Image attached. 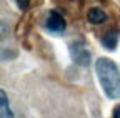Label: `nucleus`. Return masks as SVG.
Listing matches in <instances>:
<instances>
[{
	"label": "nucleus",
	"mask_w": 120,
	"mask_h": 118,
	"mask_svg": "<svg viewBox=\"0 0 120 118\" xmlns=\"http://www.w3.org/2000/svg\"><path fill=\"white\" fill-rule=\"evenodd\" d=\"M95 72L98 82L102 85V90L109 98H120V72L110 58H98L95 62Z\"/></svg>",
	"instance_id": "nucleus-1"
},
{
	"label": "nucleus",
	"mask_w": 120,
	"mask_h": 118,
	"mask_svg": "<svg viewBox=\"0 0 120 118\" xmlns=\"http://www.w3.org/2000/svg\"><path fill=\"white\" fill-rule=\"evenodd\" d=\"M70 55H72V60L80 65V67H87L90 62V52L87 48V43L83 40H77L70 45Z\"/></svg>",
	"instance_id": "nucleus-2"
},
{
	"label": "nucleus",
	"mask_w": 120,
	"mask_h": 118,
	"mask_svg": "<svg viewBox=\"0 0 120 118\" xmlns=\"http://www.w3.org/2000/svg\"><path fill=\"white\" fill-rule=\"evenodd\" d=\"M65 18L60 12L57 10H49L47 17H45V28L52 33H64L65 32Z\"/></svg>",
	"instance_id": "nucleus-3"
},
{
	"label": "nucleus",
	"mask_w": 120,
	"mask_h": 118,
	"mask_svg": "<svg viewBox=\"0 0 120 118\" xmlns=\"http://www.w3.org/2000/svg\"><path fill=\"white\" fill-rule=\"evenodd\" d=\"M118 38H120V32L118 30H109L107 33L102 35V45L107 50H115L118 45Z\"/></svg>",
	"instance_id": "nucleus-4"
},
{
	"label": "nucleus",
	"mask_w": 120,
	"mask_h": 118,
	"mask_svg": "<svg viewBox=\"0 0 120 118\" xmlns=\"http://www.w3.org/2000/svg\"><path fill=\"white\" fill-rule=\"evenodd\" d=\"M87 20L90 23H94V25H98V23L107 20V13H105L102 8H98V7H92L87 12Z\"/></svg>",
	"instance_id": "nucleus-5"
},
{
	"label": "nucleus",
	"mask_w": 120,
	"mask_h": 118,
	"mask_svg": "<svg viewBox=\"0 0 120 118\" xmlns=\"http://www.w3.org/2000/svg\"><path fill=\"white\" fill-rule=\"evenodd\" d=\"M0 118H13V113L10 110L8 98H7L5 90L0 92Z\"/></svg>",
	"instance_id": "nucleus-6"
},
{
	"label": "nucleus",
	"mask_w": 120,
	"mask_h": 118,
	"mask_svg": "<svg viewBox=\"0 0 120 118\" xmlns=\"http://www.w3.org/2000/svg\"><path fill=\"white\" fill-rule=\"evenodd\" d=\"M112 118H120V105L113 110V113H112Z\"/></svg>",
	"instance_id": "nucleus-7"
},
{
	"label": "nucleus",
	"mask_w": 120,
	"mask_h": 118,
	"mask_svg": "<svg viewBox=\"0 0 120 118\" xmlns=\"http://www.w3.org/2000/svg\"><path fill=\"white\" fill-rule=\"evenodd\" d=\"M17 5H19V8H22V10H25V8L28 7V2H17Z\"/></svg>",
	"instance_id": "nucleus-8"
}]
</instances>
